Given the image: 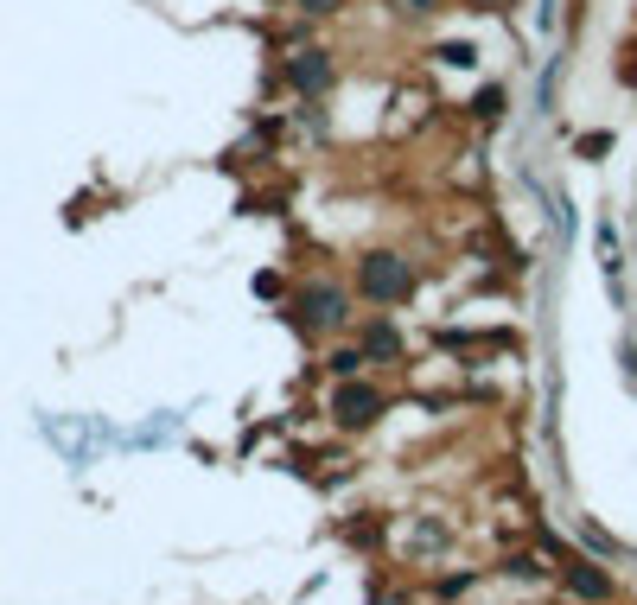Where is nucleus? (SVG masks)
Masks as SVG:
<instances>
[{
  "mask_svg": "<svg viewBox=\"0 0 637 605\" xmlns=\"http://www.w3.org/2000/svg\"><path fill=\"white\" fill-rule=\"evenodd\" d=\"M300 325H313V332H325V325H344V287L319 281L300 293Z\"/></svg>",
  "mask_w": 637,
  "mask_h": 605,
  "instance_id": "nucleus-3",
  "label": "nucleus"
},
{
  "mask_svg": "<svg viewBox=\"0 0 637 605\" xmlns=\"http://www.w3.org/2000/svg\"><path fill=\"white\" fill-rule=\"evenodd\" d=\"M370 357H395V332H389V325H376V332H370Z\"/></svg>",
  "mask_w": 637,
  "mask_h": 605,
  "instance_id": "nucleus-5",
  "label": "nucleus"
},
{
  "mask_svg": "<svg viewBox=\"0 0 637 605\" xmlns=\"http://www.w3.org/2000/svg\"><path fill=\"white\" fill-rule=\"evenodd\" d=\"M332 408H338V421H344V427H370L376 414H383V395H376L370 383H344Z\"/></svg>",
  "mask_w": 637,
  "mask_h": 605,
  "instance_id": "nucleus-4",
  "label": "nucleus"
},
{
  "mask_svg": "<svg viewBox=\"0 0 637 605\" xmlns=\"http://www.w3.org/2000/svg\"><path fill=\"white\" fill-rule=\"evenodd\" d=\"M478 115H485V121L504 115V90H485V96H478Z\"/></svg>",
  "mask_w": 637,
  "mask_h": 605,
  "instance_id": "nucleus-6",
  "label": "nucleus"
},
{
  "mask_svg": "<svg viewBox=\"0 0 637 605\" xmlns=\"http://www.w3.org/2000/svg\"><path fill=\"white\" fill-rule=\"evenodd\" d=\"M408 287H415V268L402 262V255H370L364 262V293L370 300H408Z\"/></svg>",
  "mask_w": 637,
  "mask_h": 605,
  "instance_id": "nucleus-1",
  "label": "nucleus"
},
{
  "mask_svg": "<svg viewBox=\"0 0 637 605\" xmlns=\"http://www.w3.org/2000/svg\"><path fill=\"white\" fill-rule=\"evenodd\" d=\"M574 586H580V593H593V599L606 593V580H599V574H587V567H580V574H574Z\"/></svg>",
  "mask_w": 637,
  "mask_h": 605,
  "instance_id": "nucleus-8",
  "label": "nucleus"
},
{
  "mask_svg": "<svg viewBox=\"0 0 637 605\" xmlns=\"http://www.w3.org/2000/svg\"><path fill=\"white\" fill-rule=\"evenodd\" d=\"M294 7H300V13H313V20H325V13H338L344 0H294Z\"/></svg>",
  "mask_w": 637,
  "mask_h": 605,
  "instance_id": "nucleus-7",
  "label": "nucleus"
},
{
  "mask_svg": "<svg viewBox=\"0 0 637 605\" xmlns=\"http://www.w3.org/2000/svg\"><path fill=\"white\" fill-rule=\"evenodd\" d=\"M287 83H294L300 96H319V90H332V83H338V64H332V51H300V58H287Z\"/></svg>",
  "mask_w": 637,
  "mask_h": 605,
  "instance_id": "nucleus-2",
  "label": "nucleus"
}]
</instances>
